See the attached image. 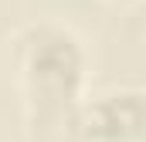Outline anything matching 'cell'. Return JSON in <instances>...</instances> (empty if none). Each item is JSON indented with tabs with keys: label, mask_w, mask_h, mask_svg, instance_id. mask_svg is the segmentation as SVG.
Instances as JSON below:
<instances>
[{
	"label": "cell",
	"mask_w": 146,
	"mask_h": 142,
	"mask_svg": "<svg viewBox=\"0 0 146 142\" xmlns=\"http://www.w3.org/2000/svg\"><path fill=\"white\" fill-rule=\"evenodd\" d=\"M109 7H133V3H139V0H106Z\"/></svg>",
	"instance_id": "3"
},
{
	"label": "cell",
	"mask_w": 146,
	"mask_h": 142,
	"mask_svg": "<svg viewBox=\"0 0 146 142\" xmlns=\"http://www.w3.org/2000/svg\"><path fill=\"white\" fill-rule=\"evenodd\" d=\"M146 102L143 88L119 85L82 98L75 115V142H143Z\"/></svg>",
	"instance_id": "2"
},
{
	"label": "cell",
	"mask_w": 146,
	"mask_h": 142,
	"mask_svg": "<svg viewBox=\"0 0 146 142\" xmlns=\"http://www.w3.org/2000/svg\"><path fill=\"white\" fill-rule=\"evenodd\" d=\"M10 54L31 139L75 142V115L88 81L82 37L58 20H34L14 34Z\"/></svg>",
	"instance_id": "1"
}]
</instances>
